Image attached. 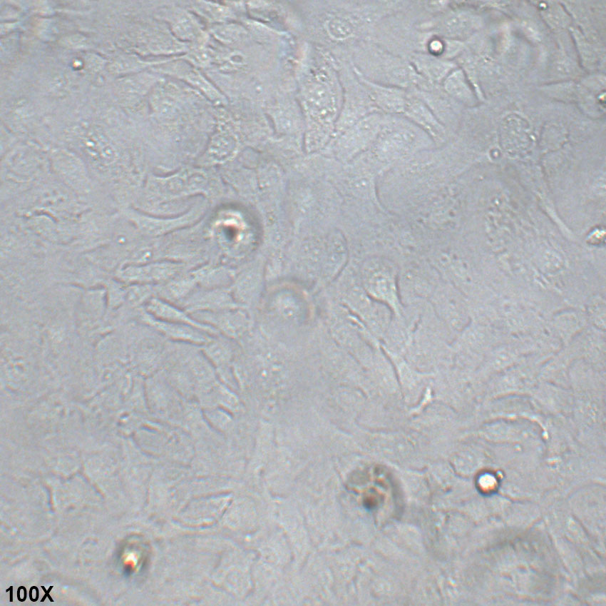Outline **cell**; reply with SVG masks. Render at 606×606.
Returning a JSON list of instances; mask_svg holds the SVG:
<instances>
[{
	"mask_svg": "<svg viewBox=\"0 0 606 606\" xmlns=\"http://www.w3.org/2000/svg\"><path fill=\"white\" fill-rule=\"evenodd\" d=\"M180 269V265L172 262L145 263L125 266L118 272V276L125 282L146 284L169 281Z\"/></svg>",
	"mask_w": 606,
	"mask_h": 606,
	"instance_id": "obj_1",
	"label": "cell"
},
{
	"mask_svg": "<svg viewBox=\"0 0 606 606\" xmlns=\"http://www.w3.org/2000/svg\"><path fill=\"white\" fill-rule=\"evenodd\" d=\"M205 176L200 172H182L152 181L151 188L162 195L178 196L200 191L206 186Z\"/></svg>",
	"mask_w": 606,
	"mask_h": 606,
	"instance_id": "obj_2",
	"label": "cell"
},
{
	"mask_svg": "<svg viewBox=\"0 0 606 606\" xmlns=\"http://www.w3.org/2000/svg\"><path fill=\"white\" fill-rule=\"evenodd\" d=\"M197 216L198 213L194 211L175 218H156L137 212L128 214L129 218L142 233L152 236H160L189 225Z\"/></svg>",
	"mask_w": 606,
	"mask_h": 606,
	"instance_id": "obj_3",
	"label": "cell"
},
{
	"mask_svg": "<svg viewBox=\"0 0 606 606\" xmlns=\"http://www.w3.org/2000/svg\"><path fill=\"white\" fill-rule=\"evenodd\" d=\"M146 312L153 317L163 321L188 325L202 331L212 333L211 326L203 324L190 317L183 310L160 298H153L146 303Z\"/></svg>",
	"mask_w": 606,
	"mask_h": 606,
	"instance_id": "obj_4",
	"label": "cell"
},
{
	"mask_svg": "<svg viewBox=\"0 0 606 606\" xmlns=\"http://www.w3.org/2000/svg\"><path fill=\"white\" fill-rule=\"evenodd\" d=\"M143 315V320L146 323L153 326L170 337L196 343H201L206 340V337L200 332V330L194 327L160 320L153 317L147 312Z\"/></svg>",
	"mask_w": 606,
	"mask_h": 606,
	"instance_id": "obj_5",
	"label": "cell"
},
{
	"mask_svg": "<svg viewBox=\"0 0 606 606\" xmlns=\"http://www.w3.org/2000/svg\"><path fill=\"white\" fill-rule=\"evenodd\" d=\"M373 286L374 292L379 298L384 299L394 308L396 307L397 296L395 280L393 273L389 268L377 273Z\"/></svg>",
	"mask_w": 606,
	"mask_h": 606,
	"instance_id": "obj_6",
	"label": "cell"
},
{
	"mask_svg": "<svg viewBox=\"0 0 606 606\" xmlns=\"http://www.w3.org/2000/svg\"><path fill=\"white\" fill-rule=\"evenodd\" d=\"M17 597L21 602H24L26 599V589L24 586H20L17 590Z\"/></svg>",
	"mask_w": 606,
	"mask_h": 606,
	"instance_id": "obj_7",
	"label": "cell"
},
{
	"mask_svg": "<svg viewBox=\"0 0 606 606\" xmlns=\"http://www.w3.org/2000/svg\"><path fill=\"white\" fill-rule=\"evenodd\" d=\"M41 588H42V589H43V590L45 592V595H44V596L42 597V599H41V602H43V601L46 600V597H48V599H49V600H50L51 602H53V598H52V597L50 596V595H49V592H51V590H52L53 586H50V587H49V588H48V590H46V588H45V587H44V586H41Z\"/></svg>",
	"mask_w": 606,
	"mask_h": 606,
	"instance_id": "obj_8",
	"label": "cell"
},
{
	"mask_svg": "<svg viewBox=\"0 0 606 606\" xmlns=\"http://www.w3.org/2000/svg\"><path fill=\"white\" fill-rule=\"evenodd\" d=\"M11 589H13V587H11V593H10V594H11L10 601H11V602H12V601H13V598H12V596H11V595H12Z\"/></svg>",
	"mask_w": 606,
	"mask_h": 606,
	"instance_id": "obj_9",
	"label": "cell"
}]
</instances>
